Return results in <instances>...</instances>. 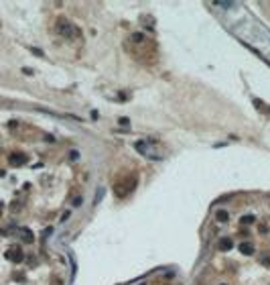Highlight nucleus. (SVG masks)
<instances>
[{"label":"nucleus","instance_id":"nucleus-1","mask_svg":"<svg viewBox=\"0 0 270 285\" xmlns=\"http://www.w3.org/2000/svg\"><path fill=\"white\" fill-rule=\"evenodd\" d=\"M154 145H148L146 141H136V145H134V149L136 151H138V153L140 155H144V157H146V159H152V161H161L165 157L163 153H157V151H154Z\"/></svg>","mask_w":270,"mask_h":285},{"label":"nucleus","instance_id":"nucleus-12","mask_svg":"<svg viewBox=\"0 0 270 285\" xmlns=\"http://www.w3.org/2000/svg\"><path fill=\"white\" fill-rule=\"evenodd\" d=\"M69 157H71V159H77L79 153H77V151H71V153H69Z\"/></svg>","mask_w":270,"mask_h":285},{"label":"nucleus","instance_id":"nucleus-8","mask_svg":"<svg viewBox=\"0 0 270 285\" xmlns=\"http://www.w3.org/2000/svg\"><path fill=\"white\" fill-rule=\"evenodd\" d=\"M215 218H217L220 222H225V220H227V212H225V210H217V212H215Z\"/></svg>","mask_w":270,"mask_h":285},{"label":"nucleus","instance_id":"nucleus-5","mask_svg":"<svg viewBox=\"0 0 270 285\" xmlns=\"http://www.w3.org/2000/svg\"><path fill=\"white\" fill-rule=\"evenodd\" d=\"M20 238H23L24 242H33L35 236H33V232H31L28 228H20Z\"/></svg>","mask_w":270,"mask_h":285},{"label":"nucleus","instance_id":"nucleus-9","mask_svg":"<svg viewBox=\"0 0 270 285\" xmlns=\"http://www.w3.org/2000/svg\"><path fill=\"white\" fill-rule=\"evenodd\" d=\"M215 6H220V8H236L238 4H234V2H215Z\"/></svg>","mask_w":270,"mask_h":285},{"label":"nucleus","instance_id":"nucleus-10","mask_svg":"<svg viewBox=\"0 0 270 285\" xmlns=\"http://www.w3.org/2000/svg\"><path fill=\"white\" fill-rule=\"evenodd\" d=\"M240 222H242V224H252L254 222V216H250V214H248V216H242Z\"/></svg>","mask_w":270,"mask_h":285},{"label":"nucleus","instance_id":"nucleus-11","mask_svg":"<svg viewBox=\"0 0 270 285\" xmlns=\"http://www.w3.org/2000/svg\"><path fill=\"white\" fill-rule=\"evenodd\" d=\"M142 39H144V37H142L140 33H134V35H132V41H136V43H140Z\"/></svg>","mask_w":270,"mask_h":285},{"label":"nucleus","instance_id":"nucleus-2","mask_svg":"<svg viewBox=\"0 0 270 285\" xmlns=\"http://www.w3.org/2000/svg\"><path fill=\"white\" fill-rule=\"evenodd\" d=\"M57 33H61L63 37H67V39H73V37H77V28L69 23L67 18L61 17V18H57Z\"/></svg>","mask_w":270,"mask_h":285},{"label":"nucleus","instance_id":"nucleus-3","mask_svg":"<svg viewBox=\"0 0 270 285\" xmlns=\"http://www.w3.org/2000/svg\"><path fill=\"white\" fill-rule=\"evenodd\" d=\"M6 255L10 256L12 261H23V251H20V246H12V249L6 253Z\"/></svg>","mask_w":270,"mask_h":285},{"label":"nucleus","instance_id":"nucleus-6","mask_svg":"<svg viewBox=\"0 0 270 285\" xmlns=\"http://www.w3.org/2000/svg\"><path fill=\"white\" fill-rule=\"evenodd\" d=\"M10 161L14 163V165H20L24 161V155H18V153H14V155H10Z\"/></svg>","mask_w":270,"mask_h":285},{"label":"nucleus","instance_id":"nucleus-4","mask_svg":"<svg viewBox=\"0 0 270 285\" xmlns=\"http://www.w3.org/2000/svg\"><path fill=\"white\" fill-rule=\"evenodd\" d=\"M238 249H240L242 255H254V245H252V242H240Z\"/></svg>","mask_w":270,"mask_h":285},{"label":"nucleus","instance_id":"nucleus-7","mask_svg":"<svg viewBox=\"0 0 270 285\" xmlns=\"http://www.w3.org/2000/svg\"><path fill=\"white\" fill-rule=\"evenodd\" d=\"M231 246H234V245H231V240H227V238L220 240V249H221V251H230Z\"/></svg>","mask_w":270,"mask_h":285}]
</instances>
